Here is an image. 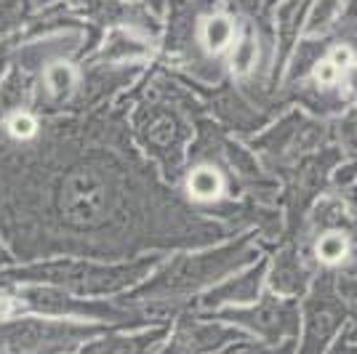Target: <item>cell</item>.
I'll list each match as a JSON object with an SVG mask.
<instances>
[{"instance_id":"6","label":"cell","mask_w":357,"mask_h":354,"mask_svg":"<svg viewBox=\"0 0 357 354\" xmlns=\"http://www.w3.org/2000/svg\"><path fill=\"white\" fill-rule=\"evenodd\" d=\"M48 86L54 93H64V91L73 86V72L67 70V67H51L48 70Z\"/></svg>"},{"instance_id":"9","label":"cell","mask_w":357,"mask_h":354,"mask_svg":"<svg viewBox=\"0 0 357 354\" xmlns=\"http://www.w3.org/2000/svg\"><path fill=\"white\" fill-rule=\"evenodd\" d=\"M11 311H14V304H11V298H3V295H0V320H3V317H8Z\"/></svg>"},{"instance_id":"10","label":"cell","mask_w":357,"mask_h":354,"mask_svg":"<svg viewBox=\"0 0 357 354\" xmlns=\"http://www.w3.org/2000/svg\"><path fill=\"white\" fill-rule=\"evenodd\" d=\"M0 3H3V0H0Z\"/></svg>"},{"instance_id":"3","label":"cell","mask_w":357,"mask_h":354,"mask_svg":"<svg viewBox=\"0 0 357 354\" xmlns=\"http://www.w3.org/2000/svg\"><path fill=\"white\" fill-rule=\"evenodd\" d=\"M229 38H232V24H229L224 16L211 19L208 27H206V40H208V48L219 51V48H224V45L229 43Z\"/></svg>"},{"instance_id":"2","label":"cell","mask_w":357,"mask_h":354,"mask_svg":"<svg viewBox=\"0 0 357 354\" xmlns=\"http://www.w3.org/2000/svg\"><path fill=\"white\" fill-rule=\"evenodd\" d=\"M222 190V178L216 171H211V168H197L192 176H190V192L195 197H200V200H211V197H216Z\"/></svg>"},{"instance_id":"8","label":"cell","mask_w":357,"mask_h":354,"mask_svg":"<svg viewBox=\"0 0 357 354\" xmlns=\"http://www.w3.org/2000/svg\"><path fill=\"white\" fill-rule=\"evenodd\" d=\"M333 64H336V67L352 64V51H349V48H336V51H333Z\"/></svg>"},{"instance_id":"7","label":"cell","mask_w":357,"mask_h":354,"mask_svg":"<svg viewBox=\"0 0 357 354\" xmlns=\"http://www.w3.org/2000/svg\"><path fill=\"white\" fill-rule=\"evenodd\" d=\"M336 75H339V67H336L333 61H323V64L317 67L314 77H317L323 86H328V83H333V80H336Z\"/></svg>"},{"instance_id":"4","label":"cell","mask_w":357,"mask_h":354,"mask_svg":"<svg viewBox=\"0 0 357 354\" xmlns=\"http://www.w3.org/2000/svg\"><path fill=\"white\" fill-rule=\"evenodd\" d=\"M347 251V243H344L342 235H326L320 243H317V256L328 261V264H333V261H339Z\"/></svg>"},{"instance_id":"1","label":"cell","mask_w":357,"mask_h":354,"mask_svg":"<svg viewBox=\"0 0 357 354\" xmlns=\"http://www.w3.org/2000/svg\"><path fill=\"white\" fill-rule=\"evenodd\" d=\"M67 208L77 222H91L102 208V190L89 176H75L67 187Z\"/></svg>"},{"instance_id":"5","label":"cell","mask_w":357,"mask_h":354,"mask_svg":"<svg viewBox=\"0 0 357 354\" xmlns=\"http://www.w3.org/2000/svg\"><path fill=\"white\" fill-rule=\"evenodd\" d=\"M35 128H38V123L30 115H14L8 120V131L14 139H30V136H35Z\"/></svg>"}]
</instances>
